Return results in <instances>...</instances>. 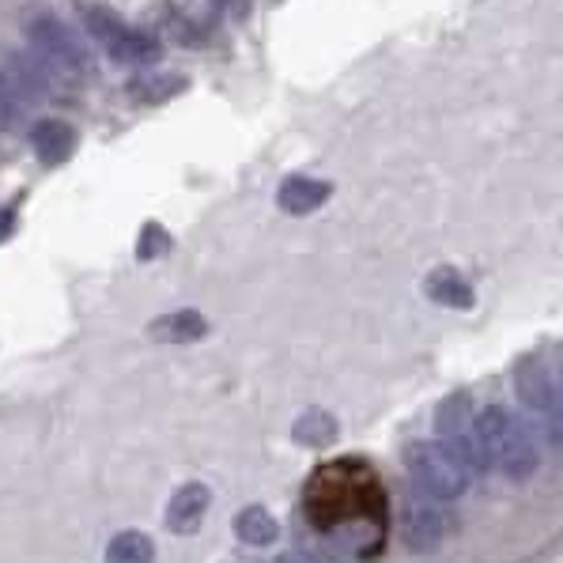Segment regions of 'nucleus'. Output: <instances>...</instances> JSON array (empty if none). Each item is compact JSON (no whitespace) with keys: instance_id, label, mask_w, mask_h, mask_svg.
<instances>
[{"instance_id":"1","label":"nucleus","mask_w":563,"mask_h":563,"mask_svg":"<svg viewBox=\"0 0 563 563\" xmlns=\"http://www.w3.org/2000/svg\"><path fill=\"white\" fill-rule=\"evenodd\" d=\"M470 439L481 454L484 465L499 470L510 481H526L537 470V446L530 431L522 428L515 412H507L504 405H488L484 412L473 416Z\"/></svg>"},{"instance_id":"2","label":"nucleus","mask_w":563,"mask_h":563,"mask_svg":"<svg viewBox=\"0 0 563 563\" xmlns=\"http://www.w3.org/2000/svg\"><path fill=\"white\" fill-rule=\"evenodd\" d=\"M405 465H409L412 488L423 492L431 499H457L465 488H470V465L462 462L450 443H412L409 454H405Z\"/></svg>"},{"instance_id":"3","label":"nucleus","mask_w":563,"mask_h":563,"mask_svg":"<svg viewBox=\"0 0 563 563\" xmlns=\"http://www.w3.org/2000/svg\"><path fill=\"white\" fill-rule=\"evenodd\" d=\"M31 54L38 65H46V73L54 80H68V76H80L88 68V49L80 46L76 31L68 23H60L57 15H38L27 27Z\"/></svg>"},{"instance_id":"4","label":"nucleus","mask_w":563,"mask_h":563,"mask_svg":"<svg viewBox=\"0 0 563 563\" xmlns=\"http://www.w3.org/2000/svg\"><path fill=\"white\" fill-rule=\"evenodd\" d=\"M46 80H54V76L38 60H12V65L0 68V133H8L27 118Z\"/></svg>"},{"instance_id":"5","label":"nucleus","mask_w":563,"mask_h":563,"mask_svg":"<svg viewBox=\"0 0 563 563\" xmlns=\"http://www.w3.org/2000/svg\"><path fill=\"white\" fill-rule=\"evenodd\" d=\"M397 533L409 544L412 552H435L443 544L446 533V518L443 510L435 507V499L423 496V492H409L401 499V510H397Z\"/></svg>"},{"instance_id":"6","label":"nucleus","mask_w":563,"mask_h":563,"mask_svg":"<svg viewBox=\"0 0 563 563\" xmlns=\"http://www.w3.org/2000/svg\"><path fill=\"white\" fill-rule=\"evenodd\" d=\"M208 504H212V492L205 484H181L167 504V530L197 533L201 530V518L208 515Z\"/></svg>"},{"instance_id":"7","label":"nucleus","mask_w":563,"mask_h":563,"mask_svg":"<svg viewBox=\"0 0 563 563\" xmlns=\"http://www.w3.org/2000/svg\"><path fill=\"white\" fill-rule=\"evenodd\" d=\"M333 194V186L322 178H307V175H291L280 181L276 189V205L284 208L288 216H310L314 208H322Z\"/></svg>"},{"instance_id":"8","label":"nucleus","mask_w":563,"mask_h":563,"mask_svg":"<svg viewBox=\"0 0 563 563\" xmlns=\"http://www.w3.org/2000/svg\"><path fill=\"white\" fill-rule=\"evenodd\" d=\"M31 148L38 152L42 163H65L76 148V129L60 118L38 121V125L31 129Z\"/></svg>"},{"instance_id":"9","label":"nucleus","mask_w":563,"mask_h":563,"mask_svg":"<svg viewBox=\"0 0 563 563\" xmlns=\"http://www.w3.org/2000/svg\"><path fill=\"white\" fill-rule=\"evenodd\" d=\"M423 291H428L431 302L439 307H450V310H470L473 307V288L457 268H435V273L423 280Z\"/></svg>"},{"instance_id":"10","label":"nucleus","mask_w":563,"mask_h":563,"mask_svg":"<svg viewBox=\"0 0 563 563\" xmlns=\"http://www.w3.org/2000/svg\"><path fill=\"white\" fill-rule=\"evenodd\" d=\"M148 333L163 344H189V341H201L208 333V322H205V314H197V310H175V314L155 318L148 325Z\"/></svg>"},{"instance_id":"11","label":"nucleus","mask_w":563,"mask_h":563,"mask_svg":"<svg viewBox=\"0 0 563 563\" xmlns=\"http://www.w3.org/2000/svg\"><path fill=\"white\" fill-rule=\"evenodd\" d=\"M107 54L121 60V65H152V60L159 57V42L144 31L121 27L114 38L107 42Z\"/></svg>"},{"instance_id":"12","label":"nucleus","mask_w":563,"mask_h":563,"mask_svg":"<svg viewBox=\"0 0 563 563\" xmlns=\"http://www.w3.org/2000/svg\"><path fill=\"white\" fill-rule=\"evenodd\" d=\"M515 386L522 394V401L533 405V409H552V401H556V389H552V378L541 363H522L515 375Z\"/></svg>"},{"instance_id":"13","label":"nucleus","mask_w":563,"mask_h":563,"mask_svg":"<svg viewBox=\"0 0 563 563\" xmlns=\"http://www.w3.org/2000/svg\"><path fill=\"white\" fill-rule=\"evenodd\" d=\"M235 533H239L242 544H254V549H262V544L276 541L280 526H276V518L268 515L265 507H246V510H239V518H235Z\"/></svg>"},{"instance_id":"14","label":"nucleus","mask_w":563,"mask_h":563,"mask_svg":"<svg viewBox=\"0 0 563 563\" xmlns=\"http://www.w3.org/2000/svg\"><path fill=\"white\" fill-rule=\"evenodd\" d=\"M291 439L302 446H329L336 439V420L322 409H310L291 423Z\"/></svg>"},{"instance_id":"15","label":"nucleus","mask_w":563,"mask_h":563,"mask_svg":"<svg viewBox=\"0 0 563 563\" xmlns=\"http://www.w3.org/2000/svg\"><path fill=\"white\" fill-rule=\"evenodd\" d=\"M152 560H155V544L141 530H125L107 544V563H152Z\"/></svg>"},{"instance_id":"16","label":"nucleus","mask_w":563,"mask_h":563,"mask_svg":"<svg viewBox=\"0 0 563 563\" xmlns=\"http://www.w3.org/2000/svg\"><path fill=\"white\" fill-rule=\"evenodd\" d=\"M473 423H470V397L465 394H457V397H446L443 405H439V412H435V431L443 439H457V435H465Z\"/></svg>"},{"instance_id":"17","label":"nucleus","mask_w":563,"mask_h":563,"mask_svg":"<svg viewBox=\"0 0 563 563\" xmlns=\"http://www.w3.org/2000/svg\"><path fill=\"white\" fill-rule=\"evenodd\" d=\"M181 88H186V76H141V80L129 84L133 99L141 102H163L170 95H178Z\"/></svg>"},{"instance_id":"18","label":"nucleus","mask_w":563,"mask_h":563,"mask_svg":"<svg viewBox=\"0 0 563 563\" xmlns=\"http://www.w3.org/2000/svg\"><path fill=\"white\" fill-rule=\"evenodd\" d=\"M84 27H88L95 38L110 42L121 27H125V23H121L114 12H107V8H88V12H84Z\"/></svg>"},{"instance_id":"19","label":"nucleus","mask_w":563,"mask_h":563,"mask_svg":"<svg viewBox=\"0 0 563 563\" xmlns=\"http://www.w3.org/2000/svg\"><path fill=\"white\" fill-rule=\"evenodd\" d=\"M163 250H170V235L159 228V223H148V228L141 231V242H136V257H159Z\"/></svg>"},{"instance_id":"20","label":"nucleus","mask_w":563,"mask_h":563,"mask_svg":"<svg viewBox=\"0 0 563 563\" xmlns=\"http://www.w3.org/2000/svg\"><path fill=\"white\" fill-rule=\"evenodd\" d=\"M12 231H15V212L12 208H0V242L12 235Z\"/></svg>"},{"instance_id":"21","label":"nucleus","mask_w":563,"mask_h":563,"mask_svg":"<svg viewBox=\"0 0 563 563\" xmlns=\"http://www.w3.org/2000/svg\"><path fill=\"white\" fill-rule=\"evenodd\" d=\"M552 443H556V450H563V409H556V416H552Z\"/></svg>"},{"instance_id":"22","label":"nucleus","mask_w":563,"mask_h":563,"mask_svg":"<svg viewBox=\"0 0 563 563\" xmlns=\"http://www.w3.org/2000/svg\"><path fill=\"white\" fill-rule=\"evenodd\" d=\"M273 563H322V560H314V556H302V552H291V556H276Z\"/></svg>"},{"instance_id":"23","label":"nucleus","mask_w":563,"mask_h":563,"mask_svg":"<svg viewBox=\"0 0 563 563\" xmlns=\"http://www.w3.org/2000/svg\"><path fill=\"white\" fill-rule=\"evenodd\" d=\"M220 4H228V0H220Z\"/></svg>"}]
</instances>
